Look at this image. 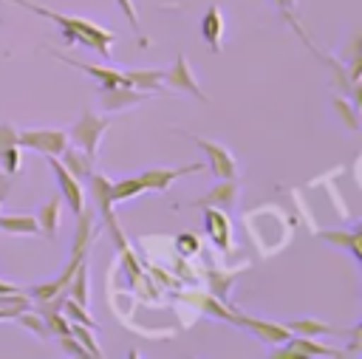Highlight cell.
I'll use <instances>...</instances> for the list:
<instances>
[{
	"label": "cell",
	"instance_id": "obj_9",
	"mask_svg": "<svg viewBox=\"0 0 362 359\" xmlns=\"http://www.w3.org/2000/svg\"><path fill=\"white\" fill-rule=\"evenodd\" d=\"M204 229L209 235V240L221 249V252H229L232 249V223L226 218L223 209L218 206H204Z\"/></svg>",
	"mask_w": 362,
	"mask_h": 359
},
{
	"label": "cell",
	"instance_id": "obj_19",
	"mask_svg": "<svg viewBox=\"0 0 362 359\" xmlns=\"http://www.w3.org/2000/svg\"><path fill=\"white\" fill-rule=\"evenodd\" d=\"M59 209H62V201H59V198H51V201H45V204L40 206V212L34 215L40 232H45L48 237L57 235V226H59Z\"/></svg>",
	"mask_w": 362,
	"mask_h": 359
},
{
	"label": "cell",
	"instance_id": "obj_27",
	"mask_svg": "<svg viewBox=\"0 0 362 359\" xmlns=\"http://www.w3.org/2000/svg\"><path fill=\"white\" fill-rule=\"evenodd\" d=\"M40 317H42L48 334H57V336L71 334V319H68L62 311H45V314H40Z\"/></svg>",
	"mask_w": 362,
	"mask_h": 359
},
{
	"label": "cell",
	"instance_id": "obj_35",
	"mask_svg": "<svg viewBox=\"0 0 362 359\" xmlns=\"http://www.w3.org/2000/svg\"><path fill=\"white\" fill-rule=\"evenodd\" d=\"M116 6L122 8V14L130 20L133 28H139V17H136V8H133V0H116Z\"/></svg>",
	"mask_w": 362,
	"mask_h": 359
},
{
	"label": "cell",
	"instance_id": "obj_37",
	"mask_svg": "<svg viewBox=\"0 0 362 359\" xmlns=\"http://www.w3.org/2000/svg\"><path fill=\"white\" fill-rule=\"evenodd\" d=\"M0 319H14V317H11L8 311H3V308H0Z\"/></svg>",
	"mask_w": 362,
	"mask_h": 359
},
{
	"label": "cell",
	"instance_id": "obj_11",
	"mask_svg": "<svg viewBox=\"0 0 362 359\" xmlns=\"http://www.w3.org/2000/svg\"><path fill=\"white\" fill-rule=\"evenodd\" d=\"M164 79L175 88V90H181V93H192L195 99H206L204 96V90L198 88V82H195V76H192V68H189V62H187V57H178L175 62H173V68L170 71H164Z\"/></svg>",
	"mask_w": 362,
	"mask_h": 359
},
{
	"label": "cell",
	"instance_id": "obj_31",
	"mask_svg": "<svg viewBox=\"0 0 362 359\" xmlns=\"http://www.w3.org/2000/svg\"><path fill=\"white\" fill-rule=\"evenodd\" d=\"M28 294L34 297V302H40V300H51V297L62 294V286H59L57 280H48V283H40V286H34Z\"/></svg>",
	"mask_w": 362,
	"mask_h": 359
},
{
	"label": "cell",
	"instance_id": "obj_2",
	"mask_svg": "<svg viewBox=\"0 0 362 359\" xmlns=\"http://www.w3.org/2000/svg\"><path fill=\"white\" fill-rule=\"evenodd\" d=\"M105 130H107V119H102V116L85 110V113L79 116V122L74 124V130H71V141H74L79 150H85L90 158H96L99 141H102Z\"/></svg>",
	"mask_w": 362,
	"mask_h": 359
},
{
	"label": "cell",
	"instance_id": "obj_30",
	"mask_svg": "<svg viewBox=\"0 0 362 359\" xmlns=\"http://www.w3.org/2000/svg\"><path fill=\"white\" fill-rule=\"evenodd\" d=\"M0 170L6 175H14L20 170V147H6L0 150Z\"/></svg>",
	"mask_w": 362,
	"mask_h": 359
},
{
	"label": "cell",
	"instance_id": "obj_36",
	"mask_svg": "<svg viewBox=\"0 0 362 359\" xmlns=\"http://www.w3.org/2000/svg\"><path fill=\"white\" fill-rule=\"evenodd\" d=\"M175 243H178V249H187V252H195V249H198V240H195L192 235H181Z\"/></svg>",
	"mask_w": 362,
	"mask_h": 359
},
{
	"label": "cell",
	"instance_id": "obj_21",
	"mask_svg": "<svg viewBox=\"0 0 362 359\" xmlns=\"http://www.w3.org/2000/svg\"><path fill=\"white\" fill-rule=\"evenodd\" d=\"M317 237H322V240H331V243H337V246H345V249H351V254H354V260L356 263H362V252H359V237H362V232L359 229H354V232H320Z\"/></svg>",
	"mask_w": 362,
	"mask_h": 359
},
{
	"label": "cell",
	"instance_id": "obj_33",
	"mask_svg": "<svg viewBox=\"0 0 362 359\" xmlns=\"http://www.w3.org/2000/svg\"><path fill=\"white\" fill-rule=\"evenodd\" d=\"M59 345H62V351H65V353H74V356H82V359L88 356V351H85V348L76 342V336H71V334L59 336Z\"/></svg>",
	"mask_w": 362,
	"mask_h": 359
},
{
	"label": "cell",
	"instance_id": "obj_6",
	"mask_svg": "<svg viewBox=\"0 0 362 359\" xmlns=\"http://www.w3.org/2000/svg\"><path fill=\"white\" fill-rule=\"evenodd\" d=\"M201 170H204V164H187V167H173V170L170 167H150L139 178H141L147 192H167L175 178L189 175V172H201Z\"/></svg>",
	"mask_w": 362,
	"mask_h": 359
},
{
	"label": "cell",
	"instance_id": "obj_23",
	"mask_svg": "<svg viewBox=\"0 0 362 359\" xmlns=\"http://www.w3.org/2000/svg\"><path fill=\"white\" fill-rule=\"evenodd\" d=\"M141 192H147V189H144V184H141L139 175H136V178H124V181L110 184V198H113V204H116V201L136 198V195H141Z\"/></svg>",
	"mask_w": 362,
	"mask_h": 359
},
{
	"label": "cell",
	"instance_id": "obj_1",
	"mask_svg": "<svg viewBox=\"0 0 362 359\" xmlns=\"http://www.w3.org/2000/svg\"><path fill=\"white\" fill-rule=\"evenodd\" d=\"M11 3H17V6H23V8H28V11H34V14H40V17L51 20V23H57L59 31H62V37L68 40V45H71V42H79V45H88V48H93L96 54L107 57L110 45L116 42V34H113V31H107V28L90 23V20H82V17H65V14H59V11L34 6V3H28V0H11Z\"/></svg>",
	"mask_w": 362,
	"mask_h": 359
},
{
	"label": "cell",
	"instance_id": "obj_32",
	"mask_svg": "<svg viewBox=\"0 0 362 359\" xmlns=\"http://www.w3.org/2000/svg\"><path fill=\"white\" fill-rule=\"evenodd\" d=\"M6 147H20L17 144V127L8 122L0 124V150H6Z\"/></svg>",
	"mask_w": 362,
	"mask_h": 359
},
{
	"label": "cell",
	"instance_id": "obj_22",
	"mask_svg": "<svg viewBox=\"0 0 362 359\" xmlns=\"http://www.w3.org/2000/svg\"><path fill=\"white\" fill-rule=\"evenodd\" d=\"M65 288H68V297H74L76 302L88 305V263L85 260L76 266V271L71 274V280H68Z\"/></svg>",
	"mask_w": 362,
	"mask_h": 359
},
{
	"label": "cell",
	"instance_id": "obj_12",
	"mask_svg": "<svg viewBox=\"0 0 362 359\" xmlns=\"http://www.w3.org/2000/svg\"><path fill=\"white\" fill-rule=\"evenodd\" d=\"M99 96H102V107L105 110H124V107H133L141 102V93L124 82L119 85H102L99 88Z\"/></svg>",
	"mask_w": 362,
	"mask_h": 359
},
{
	"label": "cell",
	"instance_id": "obj_26",
	"mask_svg": "<svg viewBox=\"0 0 362 359\" xmlns=\"http://www.w3.org/2000/svg\"><path fill=\"white\" fill-rule=\"evenodd\" d=\"M71 336H76V342L88 351V356H102V348H99V342L93 339V334H90V328H88V325L71 322Z\"/></svg>",
	"mask_w": 362,
	"mask_h": 359
},
{
	"label": "cell",
	"instance_id": "obj_5",
	"mask_svg": "<svg viewBox=\"0 0 362 359\" xmlns=\"http://www.w3.org/2000/svg\"><path fill=\"white\" fill-rule=\"evenodd\" d=\"M286 348L283 351H274L272 356L274 359H314V356H342V351L337 348H328V345H320L314 336H288L283 342Z\"/></svg>",
	"mask_w": 362,
	"mask_h": 359
},
{
	"label": "cell",
	"instance_id": "obj_25",
	"mask_svg": "<svg viewBox=\"0 0 362 359\" xmlns=\"http://www.w3.org/2000/svg\"><path fill=\"white\" fill-rule=\"evenodd\" d=\"M286 328H288L291 334H297V336L334 334V328H331V325H325V322H317V319H291V322H286Z\"/></svg>",
	"mask_w": 362,
	"mask_h": 359
},
{
	"label": "cell",
	"instance_id": "obj_14",
	"mask_svg": "<svg viewBox=\"0 0 362 359\" xmlns=\"http://www.w3.org/2000/svg\"><path fill=\"white\" fill-rule=\"evenodd\" d=\"M62 164H65V170L74 175V178H88L93 170V158L85 153V150H79V147H65L62 153Z\"/></svg>",
	"mask_w": 362,
	"mask_h": 359
},
{
	"label": "cell",
	"instance_id": "obj_28",
	"mask_svg": "<svg viewBox=\"0 0 362 359\" xmlns=\"http://www.w3.org/2000/svg\"><path fill=\"white\" fill-rule=\"evenodd\" d=\"M192 300H195V305H201V308H204V311H209L212 317H221V319L235 322V314H232V311H226V308H223V305H221L215 297H201V294H195Z\"/></svg>",
	"mask_w": 362,
	"mask_h": 359
},
{
	"label": "cell",
	"instance_id": "obj_7",
	"mask_svg": "<svg viewBox=\"0 0 362 359\" xmlns=\"http://www.w3.org/2000/svg\"><path fill=\"white\" fill-rule=\"evenodd\" d=\"M88 181H90V198H93L96 209H99V212L105 215V220H107V226L113 229V235H116L119 246H122V249H127V246H124V240H122L119 223H116V218H113V198H110V181H107L105 175H96V172H90V175H88Z\"/></svg>",
	"mask_w": 362,
	"mask_h": 359
},
{
	"label": "cell",
	"instance_id": "obj_16",
	"mask_svg": "<svg viewBox=\"0 0 362 359\" xmlns=\"http://www.w3.org/2000/svg\"><path fill=\"white\" fill-rule=\"evenodd\" d=\"M201 37L218 51L221 48V37H223V17H221V8L218 6H209L204 20H201Z\"/></svg>",
	"mask_w": 362,
	"mask_h": 359
},
{
	"label": "cell",
	"instance_id": "obj_8",
	"mask_svg": "<svg viewBox=\"0 0 362 359\" xmlns=\"http://www.w3.org/2000/svg\"><path fill=\"white\" fill-rule=\"evenodd\" d=\"M192 141L206 153V158H209V170H212V175H218V178H235V172H238V167H235V158H232V153L226 150V147H221L218 141H209V139H201V136H192Z\"/></svg>",
	"mask_w": 362,
	"mask_h": 359
},
{
	"label": "cell",
	"instance_id": "obj_17",
	"mask_svg": "<svg viewBox=\"0 0 362 359\" xmlns=\"http://www.w3.org/2000/svg\"><path fill=\"white\" fill-rule=\"evenodd\" d=\"M79 220H76V232H74V246H71V252H76V254H88L90 252V229H93V212L90 209H82L79 215H76Z\"/></svg>",
	"mask_w": 362,
	"mask_h": 359
},
{
	"label": "cell",
	"instance_id": "obj_4",
	"mask_svg": "<svg viewBox=\"0 0 362 359\" xmlns=\"http://www.w3.org/2000/svg\"><path fill=\"white\" fill-rule=\"evenodd\" d=\"M48 161H51V167H54V178H57L59 195L68 201V209H71L74 215H79V212L85 209V189H82L79 178H74V175L65 170V164L59 161V155H48Z\"/></svg>",
	"mask_w": 362,
	"mask_h": 359
},
{
	"label": "cell",
	"instance_id": "obj_34",
	"mask_svg": "<svg viewBox=\"0 0 362 359\" xmlns=\"http://www.w3.org/2000/svg\"><path fill=\"white\" fill-rule=\"evenodd\" d=\"M334 107H337V110L345 116V122H348V127H351V130H356V127H359V122H356V113H354V110H351V107H348L342 99H337V102H334Z\"/></svg>",
	"mask_w": 362,
	"mask_h": 359
},
{
	"label": "cell",
	"instance_id": "obj_20",
	"mask_svg": "<svg viewBox=\"0 0 362 359\" xmlns=\"http://www.w3.org/2000/svg\"><path fill=\"white\" fill-rule=\"evenodd\" d=\"M122 82L130 85V88H147V90H156L161 88L164 82V71H122Z\"/></svg>",
	"mask_w": 362,
	"mask_h": 359
},
{
	"label": "cell",
	"instance_id": "obj_10",
	"mask_svg": "<svg viewBox=\"0 0 362 359\" xmlns=\"http://www.w3.org/2000/svg\"><path fill=\"white\" fill-rule=\"evenodd\" d=\"M235 325L249 328L257 339H263V342H269V345H283V342L291 336V331H288L286 325L266 322V319H257V317H240V314H235Z\"/></svg>",
	"mask_w": 362,
	"mask_h": 359
},
{
	"label": "cell",
	"instance_id": "obj_13",
	"mask_svg": "<svg viewBox=\"0 0 362 359\" xmlns=\"http://www.w3.org/2000/svg\"><path fill=\"white\" fill-rule=\"evenodd\" d=\"M238 201V184L232 178H221V184H215L204 198L195 201V206H218V209H232Z\"/></svg>",
	"mask_w": 362,
	"mask_h": 359
},
{
	"label": "cell",
	"instance_id": "obj_3",
	"mask_svg": "<svg viewBox=\"0 0 362 359\" xmlns=\"http://www.w3.org/2000/svg\"><path fill=\"white\" fill-rule=\"evenodd\" d=\"M17 144L37 150L42 155H59L68 147L65 130H17Z\"/></svg>",
	"mask_w": 362,
	"mask_h": 359
},
{
	"label": "cell",
	"instance_id": "obj_15",
	"mask_svg": "<svg viewBox=\"0 0 362 359\" xmlns=\"http://www.w3.org/2000/svg\"><path fill=\"white\" fill-rule=\"evenodd\" d=\"M57 59H62V62H68V65H74V68H79L82 73H88V76H93V79H99V85H119L122 82V71H113V68H102V65H85V62H76V59H68V57H62L59 51H51Z\"/></svg>",
	"mask_w": 362,
	"mask_h": 359
},
{
	"label": "cell",
	"instance_id": "obj_24",
	"mask_svg": "<svg viewBox=\"0 0 362 359\" xmlns=\"http://www.w3.org/2000/svg\"><path fill=\"white\" fill-rule=\"evenodd\" d=\"M62 314H65L71 322H79V325H88V328H99V325H96V319L85 311V305H82V302H76L74 297H62Z\"/></svg>",
	"mask_w": 362,
	"mask_h": 359
},
{
	"label": "cell",
	"instance_id": "obj_18",
	"mask_svg": "<svg viewBox=\"0 0 362 359\" xmlns=\"http://www.w3.org/2000/svg\"><path fill=\"white\" fill-rule=\"evenodd\" d=\"M0 232L6 235H40L34 215H0Z\"/></svg>",
	"mask_w": 362,
	"mask_h": 359
},
{
	"label": "cell",
	"instance_id": "obj_29",
	"mask_svg": "<svg viewBox=\"0 0 362 359\" xmlns=\"http://www.w3.org/2000/svg\"><path fill=\"white\" fill-rule=\"evenodd\" d=\"M14 319H17L20 325H25L28 331H34L37 336H48V328H45V322H42V317H40V314H28V311H20Z\"/></svg>",
	"mask_w": 362,
	"mask_h": 359
}]
</instances>
